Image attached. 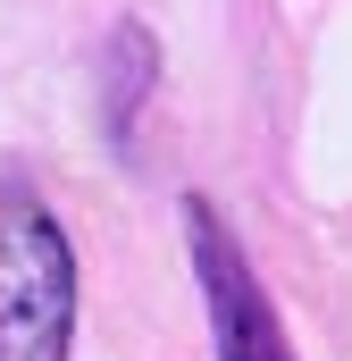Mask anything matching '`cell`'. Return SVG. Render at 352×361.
I'll list each match as a JSON object with an SVG mask.
<instances>
[{"label":"cell","mask_w":352,"mask_h":361,"mask_svg":"<svg viewBox=\"0 0 352 361\" xmlns=\"http://www.w3.org/2000/svg\"><path fill=\"white\" fill-rule=\"evenodd\" d=\"M76 261L42 202L0 193V361H68Z\"/></svg>","instance_id":"obj_1"},{"label":"cell","mask_w":352,"mask_h":361,"mask_svg":"<svg viewBox=\"0 0 352 361\" xmlns=\"http://www.w3.org/2000/svg\"><path fill=\"white\" fill-rule=\"evenodd\" d=\"M210 294H218V319H227V361H277V336H268V311L252 302V286L235 277V261L210 244Z\"/></svg>","instance_id":"obj_2"}]
</instances>
